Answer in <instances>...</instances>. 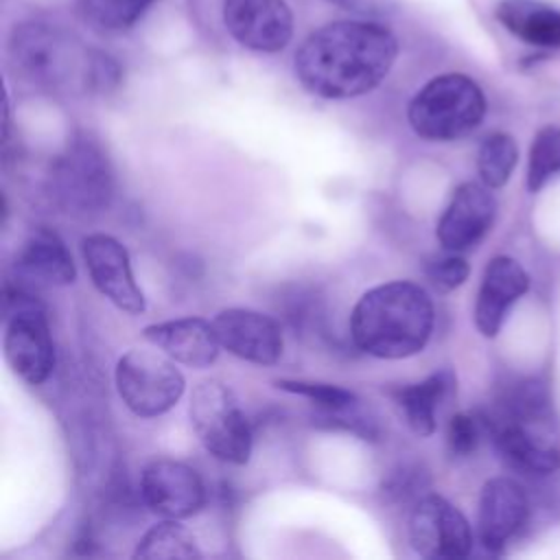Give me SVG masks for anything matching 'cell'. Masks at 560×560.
<instances>
[{"label":"cell","mask_w":560,"mask_h":560,"mask_svg":"<svg viewBox=\"0 0 560 560\" xmlns=\"http://www.w3.org/2000/svg\"><path fill=\"white\" fill-rule=\"evenodd\" d=\"M398 57L396 35L376 20H337L313 31L295 50L293 70L306 92L346 101L372 92Z\"/></svg>","instance_id":"6da1fadb"},{"label":"cell","mask_w":560,"mask_h":560,"mask_svg":"<svg viewBox=\"0 0 560 560\" xmlns=\"http://www.w3.org/2000/svg\"><path fill=\"white\" fill-rule=\"evenodd\" d=\"M435 324L429 293L409 280H392L365 291L350 313L354 346L376 359L418 354Z\"/></svg>","instance_id":"7a4b0ae2"},{"label":"cell","mask_w":560,"mask_h":560,"mask_svg":"<svg viewBox=\"0 0 560 560\" xmlns=\"http://www.w3.org/2000/svg\"><path fill=\"white\" fill-rule=\"evenodd\" d=\"M7 55L13 72L31 85L92 92L94 50L70 31L46 22H20L11 28Z\"/></svg>","instance_id":"3957f363"},{"label":"cell","mask_w":560,"mask_h":560,"mask_svg":"<svg viewBox=\"0 0 560 560\" xmlns=\"http://www.w3.org/2000/svg\"><path fill=\"white\" fill-rule=\"evenodd\" d=\"M488 103L475 79L462 72L438 74L409 101L407 120L413 133L429 142H453L475 131Z\"/></svg>","instance_id":"277c9868"},{"label":"cell","mask_w":560,"mask_h":560,"mask_svg":"<svg viewBox=\"0 0 560 560\" xmlns=\"http://www.w3.org/2000/svg\"><path fill=\"white\" fill-rule=\"evenodd\" d=\"M48 190L68 212L90 214L107 208L114 195V173L98 140L88 133L74 136L50 168Z\"/></svg>","instance_id":"5b68a950"},{"label":"cell","mask_w":560,"mask_h":560,"mask_svg":"<svg viewBox=\"0 0 560 560\" xmlns=\"http://www.w3.org/2000/svg\"><path fill=\"white\" fill-rule=\"evenodd\" d=\"M4 357L31 385L44 383L55 368V343L44 304L24 287H4Z\"/></svg>","instance_id":"8992f818"},{"label":"cell","mask_w":560,"mask_h":560,"mask_svg":"<svg viewBox=\"0 0 560 560\" xmlns=\"http://www.w3.org/2000/svg\"><path fill=\"white\" fill-rule=\"evenodd\" d=\"M190 422L210 455L234 466L247 464L252 429L228 385L217 378L201 381L190 396Z\"/></svg>","instance_id":"52a82bcc"},{"label":"cell","mask_w":560,"mask_h":560,"mask_svg":"<svg viewBox=\"0 0 560 560\" xmlns=\"http://www.w3.org/2000/svg\"><path fill=\"white\" fill-rule=\"evenodd\" d=\"M175 363L166 352L151 348L125 352L116 363V389L127 409L140 418H155L175 407L186 387Z\"/></svg>","instance_id":"ba28073f"},{"label":"cell","mask_w":560,"mask_h":560,"mask_svg":"<svg viewBox=\"0 0 560 560\" xmlns=\"http://www.w3.org/2000/svg\"><path fill=\"white\" fill-rule=\"evenodd\" d=\"M409 540L416 553L431 560H459L472 551L468 518L440 494H424L409 516Z\"/></svg>","instance_id":"9c48e42d"},{"label":"cell","mask_w":560,"mask_h":560,"mask_svg":"<svg viewBox=\"0 0 560 560\" xmlns=\"http://www.w3.org/2000/svg\"><path fill=\"white\" fill-rule=\"evenodd\" d=\"M221 18L232 39L254 52H280L293 37L287 0H223Z\"/></svg>","instance_id":"30bf717a"},{"label":"cell","mask_w":560,"mask_h":560,"mask_svg":"<svg viewBox=\"0 0 560 560\" xmlns=\"http://www.w3.org/2000/svg\"><path fill=\"white\" fill-rule=\"evenodd\" d=\"M503 462L521 475L545 477L560 468V446L551 433V424H527L499 416H483Z\"/></svg>","instance_id":"8fae6325"},{"label":"cell","mask_w":560,"mask_h":560,"mask_svg":"<svg viewBox=\"0 0 560 560\" xmlns=\"http://www.w3.org/2000/svg\"><path fill=\"white\" fill-rule=\"evenodd\" d=\"M81 254L94 287L116 308L140 315L144 311V295L136 282L127 247L109 234H88L81 241Z\"/></svg>","instance_id":"7c38bea8"},{"label":"cell","mask_w":560,"mask_h":560,"mask_svg":"<svg viewBox=\"0 0 560 560\" xmlns=\"http://www.w3.org/2000/svg\"><path fill=\"white\" fill-rule=\"evenodd\" d=\"M529 497L512 477H492L481 486L477 505V536L488 553H503L527 525Z\"/></svg>","instance_id":"4fadbf2b"},{"label":"cell","mask_w":560,"mask_h":560,"mask_svg":"<svg viewBox=\"0 0 560 560\" xmlns=\"http://www.w3.org/2000/svg\"><path fill=\"white\" fill-rule=\"evenodd\" d=\"M494 217L497 199L492 188L483 182H464L453 190L451 201L438 221V243L446 252H468L486 238Z\"/></svg>","instance_id":"5bb4252c"},{"label":"cell","mask_w":560,"mask_h":560,"mask_svg":"<svg viewBox=\"0 0 560 560\" xmlns=\"http://www.w3.org/2000/svg\"><path fill=\"white\" fill-rule=\"evenodd\" d=\"M144 505L164 518H188L206 503V488L195 468L175 459L151 462L140 477Z\"/></svg>","instance_id":"9a60e30c"},{"label":"cell","mask_w":560,"mask_h":560,"mask_svg":"<svg viewBox=\"0 0 560 560\" xmlns=\"http://www.w3.org/2000/svg\"><path fill=\"white\" fill-rule=\"evenodd\" d=\"M529 291V273L512 256H494L488 260L475 300V326L486 339H494L512 306Z\"/></svg>","instance_id":"2e32d148"},{"label":"cell","mask_w":560,"mask_h":560,"mask_svg":"<svg viewBox=\"0 0 560 560\" xmlns=\"http://www.w3.org/2000/svg\"><path fill=\"white\" fill-rule=\"evenodd\" d=\"M212 324L221 348L243 361L273 365L282 357V330L269 315L252 308H225Z\"/></svg>","instance_id":"e0dca14e"},{"label":"cell","mask_w":560,"mask_h":560,"mask_svg":"<svg viewBox=\"0 0 560 560\" xmlns=\"http://www.w3.org/2000/svg\"><path fill=\"white\" fill-rule=\"evenodd\" d=\"M142 337L166 352L173 361L188 368H208L219 357V337L214 324L201 317H182L160 324H149L142 330Z\"/></svg>","instance_id":"ac0fdd59"},{"label":"cell","mask_w":560,"mask_h":560,"mask_svg":"<svg viewBox=\"0 0 560 560\" xmlns=\"http://www.w3.org/2000/svg\"><path fill=\"white\" fill-rule=\"evenodd\" d=\"M18 269L37 282L66 287L72 284L77 278L74 260L61 241V236L48 228H35L18 256Z\"/></svg>","instance_id":"d6986e66"},{"label":"cell","mask_w":560,"mask_h":560,"mask_svg":"<svg viewBox=\"0 0 560 560\" xmlns=\"http://www.w3.org/2000/svg\"><path fill=\"white\" fill-rule=\"evenodd\" d=\"M494 15L521 42L536 48H560V9L542 0H501Z\"/></svg>","instance_id":"ffe728a7"},{"label":"cell","mask_w":560,"mask_h":560,"mask_svg":"<svg viewBox=\"0 0 560 560\" xmlns=\"http://www.w3.org/2000/svg\"><path fill=\"white\" fill-rule=\"evenodd\" d=\"M455 374L451 370H440L420 383L394 389V400L416 435L429 438L435 431L438 407L455 394Z\"/></svg>","instance_id":"44dd1931"},{"label":"cell","mask_w":560,"mask_h":560,"mask_svg":"<svg viewBox=\"0 0 560 560\" xmlns=\"http://www.w3.org/2000/svg\"><path fill=\"white\" fill-rule=\"evenodd\" d=\"M155 0H77V13L98 33L133 28Z\"/></svg>","instance_id":"7402d4cb"},{"label":"cell","mask_w":560,"mask_h":560,"mask_svg":"<svg viewBox=\"0 0 560 560\" xmlns=\"http://www.w3.org/2000/svg\"><path fill=\"white\" fill-rule=\"evenodd\" d=\"M133 558L142 560H190V558H201V551L197 549L195 536L175 518L162 521L153 525L140 540L133 551Z\"/></svg>","instance_id":"603a6c76"},{"label":"cell","mask_w":560,"mask_h":560,"mask_svg":"<svg viewBox=\"0 0 560 560\" xmlns=\"http://www.w3.org/2000/svg\"><path fill=\"white\" fill-rule=\"evenodd\" d=\"M518 164V144L505 131L488 133L477 149V175L488 188H503Z\"/></svg>","instance_id":"cb8c5ba5"},{"label":"cell","mask_w":560,"mask_h":560,"mask_svg":"<svg viewBox=\"0 0 560 560\" xmlns=\"http://www.w3.org/2000/svg\"><path fill=\"white\" fill-rule=\"evenodd\" d=\"M558 175H560V127L547 125L536 131L529 144L525 186L529 192H538Z\"/></svg>","instance_id":"d4e9b609"},{"label":"cell","mask_w":560,"mask_h":560,"mask_svg":"<svg viewBox=\"0 0 560 560\" xmlns=\"http://www.w3.org/2000/svg\"><path fill=\"white\" fill-rule=\"evenodd\" d=\"M276 387L289 394H298L308 398L315 409H324V411H335V409H348L359 405V398L354 392L339 387V385H330V383H319V381H295V378H278Z\"/></svg>","instance_id":"484cf974"},{"label":"cell","mask_w":560,"mask_h":560,"mask_svg":"<svg viewBox=\"0 0 560 560\" xmlns=\"http://www.w3.org/2000/svg\"><path fill=\"white\" fill-rule=\"evenodd\" d=\"M429 282L440 291V293H448L455 291L457 287H462L468 276H470V265L464 256H459L457 252H446L442 256H435L427 262L424 267Z\"/></svg>","instance_id":"4316f807"},{"label":"cell","mask_w":560,"mask_h":560,"mask_svg":"<svg viewBox=\"0 0 560 560\" xmlns=\"http://www.w3.org/2000/svg\"><path fill=\"white\" fill-rule=\"evenodd\" d=\"M483 433H486L483 416H475V413H466V411L455 413L448 420V429H446L448 451L457 457H466L477 448Z\"/></svg>","instance_id":"83f0119b"},{"label":"cell","mask_w":560,"mask_h":560,"mask_svg":"<svg viewBox=\"0 0 560 560\" xmlns=\"http://www.w3.org/2000/svg\"><path fill=\"white\" fill-rule=\"evenodd\" d=\"M324 2L365 20L389 18L400 11V0H324Z\"/></svg>","instance_id":"f1b7e54d"}]
</instances>
